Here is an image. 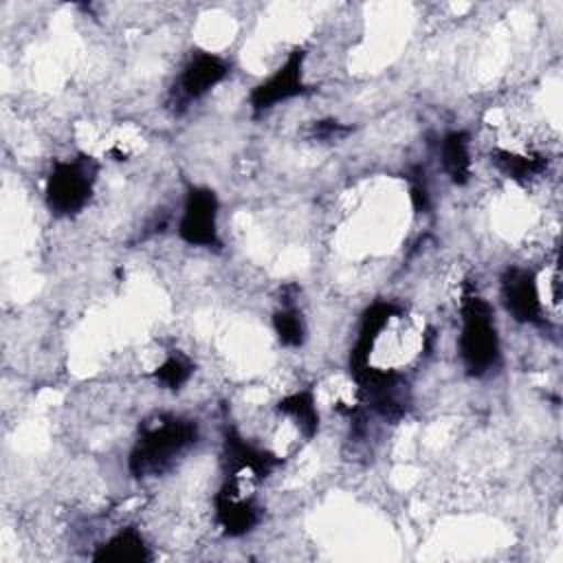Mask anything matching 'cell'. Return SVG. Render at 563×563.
<instances>
[{"label":"cell","instance_id":"cell-13","mask_svg":"<svg viewBox=\"0 0 563 563\" xmlns=\"http://www.w3.org/2000/svg\"><path fill=\"white\" fill-rule=\"evenodd\" d=\"M493 163L515 180H530L545 169V158L539 154H517L510 150H493Z\"/></svg>","mask_w":563,"mask_h":563},{"label":"cell","instance_id":"cell-14","mask_svg":"<svg viewBox=\"0 0 563 563\" xmlns=\"http://www.w3.org/2000/svg\"><path fill=\"white\" fill-rule=\"evenodd\" d=\"M273 328L282 345L299 347L306 339V323L301 319V312L295 308H282L273 317Z\"/></svg>","mask_w":563,"mask_h":563},{"label":"cell","instance_id":"cell-3","mask_svg":"<svg viewBox=\"0 0 563 563\" xmlns=\"http://www.w3.org/2000/svg\"><path fill=\"white\" fill-rule=\"evenodd\" d=\"M99 165L90 156L57 161L46 180V205L55 216L81 211L92 194Z\"/></svg>","mask_w":563,"mask_h":563},{"label":"cell","instance_id":"cell-11","mask_svg":"<svg viewBox=\"0 0 563 563\" xmlns=\"http://www.w3.org/2000/svg\"><path fill=\"white\" fill-rule=\"evenodd\" d=\"M97 561H112V563H134V561H150L152 554L134 528H125L117 532L112 539H108L99 550L95 552Z\"/></svg>","mask_w":563,"mask_h":563},{"label":"cell","instance_id":"cell-2","mask_svg":"<svg viewBox=\"0 0 563 563\" xmlns=\"http://www.w3.org/2000/svg\"><path fill=\"white\" fill-rule=\"evenodd\" d=\"M460 330V356L468 374L482 376L499 361V334L495 325L493 306L479 295H464Z\"/></svg>","mask_w":563,"mask_h":563},{"label":"cell","instance_id":"cell-4","mask_svg":"<svg viewBox=\"0 0 563 563\" xmlns=\"http://www.w3.org/2000/svg\"><path fill=\"white\" fill-rule=\"evenodd\" d=\"M178 235L191 246H218V198L207 187H189Z\"/></svg>","mask_w":563,"mask_h":563},{"label":"cell","instance_id":"cell-7","mask_svg":"<svg viewBox=\"0 0 563 563\" xmlns=\"http://www.w3.org/2000/svg\"><path fill=\"white\" fill-rule=\"evenodd\" d=\"M229 73V64L211 53H198L183 68L178 79V90L185 99H198L218 86Z\"/></svg>","mask_w":563,"mask_h":563},{"label":"cell","instance_id":"cell-12","mask_svg":"<svg viewBox=\"0 0 563 563\" xmlns=\"http://www.w3.org/2000/svg\"><path fill=\"white\" fill-rule=\"evenodd\" d=\"M277 411L292 418L297 429L306 435V438H312L319 429V411H317V402H314V396L312 391L303 389V391H295L286 398L279 400L277 405Z\"/></svg>","mask_w":563,"mask_h":563},{"label":"cell","instance_id":"cell-6","mask_svg":"<svg viewBox=\"0 0 563 563\" xmlns=\"http://www.w3.org/2000/svg\"><path fill=\"white\" fill-rule=\"evenodd\" d=\"M303 51H292L282 68H277L266 81L251 92V106L255 112L271 110L273 106L292 99L306 90L303 84Z\"/></svg>","mask_w":563,"mask_h":563},{"label":"cell","instance_id":"cell-1","mask_svg":"<svg viewBox=\"0 0 563 563\" xmlns=\"http://www.w3.org/2000/svg\"><path fill=\"white\" fill-rule=\"evenodd\" d=\"M198 438V427L183 418H161L158 424L147 427L130 451V473L147 477L163 473L176 455H180Z\"/></svg>","mask_w":563,"mask_h":563},{"label":"cell","instance_id":"cell-15","mask_svg":"<svg viewBox=\"0 0 563 563\" xmlns=\"http://www.w3.org/2000/svg\"><path fill=\"white\" fill-rule=\"evenodd\" d=\"M191 369H194V367H191L185 358H180V356H169V358H165L163 365H158V367L154 369V378H156L161 385H165L167 389H178L180 385H185V383L189 380Z\"/></svg>","mask_w":563,"mask_h":563},{"label":"cell","instance_id":"cell-10","mask_svg":"<svg viewBox=\"0 0 563 563\" xmlns=\"http://www.w3.org/2000/svg\"><path fill=\"white\" fill-rule=\"evenodd\" d=\"M224 451L227 460L235 466L238 473H251L255 477H266V473L277 464L275 455L253 446L244 438L229 433L224 440Z\"/></svg>","mask_w":563,"mask_h":563},{"label":"cell","instance_id":"cell-5","mask_svg":"<svg viewBox=\"0 0 563 563\" xmlns=\"http://www.w3.org/2000/svg\"><path fill=\"white\" fill-rule=\"evenodd\" d=\"M501 301L515 321L537 323L543 312L537 275L521 266L508 268L501 277Z\"/></svg>","mask_w":563,"mask_h":563},{"label":"cell","instance_id":"cell-8","mask_svg":"<svg viewBox=\"0 0 563 563\" xmlns=\"http://www.w3.org/2000/svg\"><path fill=\"white\" fill-rule=\"evenodd\" d=\"M216 517L220 528L229 537H240L257 523L260 512L251 497H242L238 495L235 486L224 484L222 490L216 495Z\"/></svg>","mask_w":563,"mask_h":563},{"label":"cell","instance_id":"cell-9","mask_svg":"<svg viewBox=\"0 0 563 563\" xmlns=\"http://www.w3.org/2000/svg\"><path fill=\"white\" fill-rule=\"evenodd\" d=\"M440 163L444 174L455 185H466L471 178V136L464 130L449 132L440 141Z\"/></svg>","mask_w":563,"mask_h":563}]
</instances>
